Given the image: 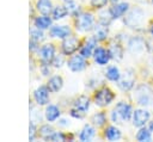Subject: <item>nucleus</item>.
Instances as JSON below:
<instances>
[{
    "instance_id": "nucleus-22",
    "label": "nucleus",
    "mask_w": 153,
    "mask_h": 142,
    "mask_svg": "<svg viewBox=\"0 0 153 142\" xmlns=\"http://www.w3.org/2000/svg\"><path fill=\"white\" fill-rule=\"evenodd\" d=\"M68 8L66 6H56L54 10H53V18L55 20H59V19H62L65 18L67 14H68Z\"/></svg>"
},
{
    "instance_id": "nucleus-16",
    "label": "nucleus",
    "mask_w": 153,
    "mask_h": 142,
    "mask_svg": "<svg viewBox=\"0 0 153 142\" xmlns=\"http://www.w3.org/2000/svg\"><path fill=\"white\" fill-rule=\"evenodd\" d=\"M33 24L36 27L41 29V30H45L51 27V18L49 16H44L42 14L41 17H36L33 20Z\"/></svg>"
},
{
    "instance_id": "nucleus-29",
    "label": "nucleus",
    "mask_w": 153,
    "mask_h": 142,
    "mask_svg": "<svg viewBox=\"0 0 153 142\" xmlns=\"http://www.w3.org/2000/svg\"><path fill=\"white\" fill-rule=\"evenodd\" d=\"M109 53H110V56L114 57V58H121L122 57V50L117 45H112L109 49Z\"/></svg>"
},
{
    "instance_id": "nucleus-26",
    "label": "nucleus",
    "mask_w": 153,
    "mask_h": 142,
    "mask_svg": "<svg viewBox=\"0 0 153 142\" xmlns=\"http://www.w3.org/2000/svg\"><path fill=\"white\" fill-rule=\"evenodd\" d=\"M53 132H54V129H53L49 124H43V125L38 129V135H39L42 138H44V140H47L48 136L51 135Z\"/></svg>"
},
{
    "instance_id": "nucleus-2",
    "label": "nucleus",
    "mask_w": 153,
    "mask_h": 142,
    "mask_svg": "<svg viewBox=\"0 0 153 142\" xmlns=\"http://www.w3.org/2000/svg\"><path fill=\"white\" fill-rule=\"evenodd\" d=\"M93 16L91 13H81L76 17L75 27L81 32L91 31L93 29Z\"/></svg>"
},
{
    "instance_id": "nucleus-18",
    "label": "nucleus",
    "mask_w": 153,
    "mask_h": 142,
    "mask_svg": "<svg viewBox=\"0 0 153 142\" xmlns=\"http://www.w3.org/2000/svg\"><path fill=\"white\" fill-rule=\"evenodd\" d=\"M94 135H96L94 128L91 126V125H88V124H86V125L82 128V130L80 131L79 138H80V141H90V140L93 138Z\"/></svg>"
},
{
    "instance_id": "nucleus-17",
    "label": "nucleus",
    "mask_w": 153,
    "mask_h": 142,
    "mask_svg": "<svg viewBox=\"0 0 153 142\" xmlns=\"http://www.w3.org/2000/svg\"><path fill=\"white\" fill-rule=\"evenodd\" d=\"M94 45H96V39H94V38L88 39V41L80 48V55H82L85 58H86V57H90L91 55H93Z\"/></svg>"
},
{
    "instance_id": "nucleus-20",
    "label": "nucleus",
    "mask_w": 153,
    "mask_h": 142,
    "mask_svg": "<svg viewBox=\"0 0 153 142\" xmlns=\"http://www.w3.org/2000/svg\"><path fill=\"white\" fill-rule=\"evenodd\" d=\"M74 107L80 110V111H82V112H86L88 110V107H90V99L87 97H85V95H80L74 103Z\"/></svg>"
},
{
    "instance_id": "nucleus-4",
    "label": "nucleus",
    "mask_w": 153,
    "mask_h": 142,
    "mask_svg": "<svg viewBox=\"0 0 153 142\" xmlns=\"http://www.w3.org/2000/svg\"><path fill=\"white\" fill-rule=\"evenodd\" d=\"M79 47V41L76 37L74 36H68L66 38H63V42H62V45H61V49H62V53L65 55H72Z\"/></svg>"
},
{
    "instance_id": "nucleus-8",
    "label": "nucleus",
    "mask_w": 153,
    "mask_h": 142,
    "mask_svg": "<svg viewBox=\"0 0 153 142\" xmlns=\"http://www.w3.org/2000/svg\"><path fill=\"white\" fill-rule=\"evenodd\" d=\"M134 81H135V76L133 74L131 70H127L124 73V75L122 78H120L118 80V86L123 91H128L134 86Z\"/></svg>"
},
{
    "instance_id": "nucleus-32",
    "label": "nucleus",
    "mask_w": 153,
    "mask_h": 142,
    "mask_svg": "<svg viewBox=\"0 0 153 142\" xmlns=\"http://www.w3.org/2000/svg\"><path fill=\"white\" fill-rule=\"evenodd\" d=\"M84 113L85 112H82V111H80V110H78L75 107L71 110V116L74 117V118H82L84 117Z\"/></svg>"
},
{
    "instance_id": "nucleus-36",
    "label": "nucleus",
    "mask_w": 153,
    "mask_h": 142,
    "mask_svg": "<svg viewBox=\"0 0 153 142\" xmlns=\"http://www.w3.org/2000/svg\"><path fill=\"white\" fill-rule=\"evenodd\" d=\"M152 2H153V0H152Z\"/></svg>"
},
{
    "instance_id": "nucleus-13",
    "label": "nucleus",
    "mask_w": 153,
    "mask_h": 142,
    "mask_svg": "<svg viewBox=\"0 0 153 142\" xmlns=\"http://www.w3.org/2000/svg\"><path fill=\"white\" fill-rule=\"evenodd\" d=\"M36 8L41 14L44 16H49L53 12V5L50 0H37Z\"/></svg>"
},
{
    "instance_id": "nucleus-1",
    "label": "nucleus",
    "mask_w": 153,
    "mask_h": 142,
    "mask_svg": "<svg viewBox=\"0 0 153 142\" xmlns=\"http://www.w3.org/2000/svg\"><path fill=\"white\" fill-rule=\"evenodd\" d=\"M130 116H131V106L123 101H120L111 112V119L117 124H121L128 121Z\"/></svg>"
},
{
    "instance_id": "nucleus-27",
    "label": "nucleus",
    "mask_w": 153,
    "mask_h": 142,
    "mask_svg": "<svg viewBox=\"0 0 153 142\" xmlns=\"http://www.w3.org/2000/svg\"><path fill=\"white\" fill-rule=\"evenodd\" d=\"M30 33H31V39L32 41H36V42H41V41H43L44 39V35H43V32H42V30L41 29H38V27H35V29H32L31 31H30Z\"/></svg>"
},
{
    "instance_id": "nucleus-33",
    "label": "nucleus",
    "mask_w": 153,
    "mask_h": 142,
    "mask_svg": "<svg viewBox=\"0 0 153 142\" xmlns=\"http://www.w3.org/2000/svg\"><path fill=\"white\" fill-rule=\"evenodd\" d=\"M51 62H53L54 67H56V68H57V67H61V66H62L61 63L63 62V57H62V56H55Z\"/></svg>"
},
{
    "instance_id": "nucleus-19",
    "label": "nucleus",
    "mask_w": 153,
    "mask_h": 142,
    "mask_svg": "<svg viewBox=\"0 0 153 142\" xmlns=\"http://www.w3.org/2000/svg\"><path fill=\"white\" fill-rule=\"evenodd\" d=\"M104 136L109 141H117L121 138V131L116 126H108L104 131Z\"/></svg>"
},
{
    "instance_id": "nucleus-23",
    "label": "nucleus",
    "mask_w": 153,
    "mask_h": 142,
    "mask_svg": "<svg viewBox=\"0 0 153 142\" xmlns=\"http://www.w3.org/2000/svg\"><path fill=\"white\" fill-rule=\"evenodd\" d=\"M108 36V29H106V25H99L96 27V32H94V36L93 38L96 41H104Z\"/></svg>"
},
{
    "instance_id": "nucleus-25",
    "label": "nucleus",
    "mask_w": 153,
    "mask_h": 142,
    "mask_svg": "<svg viewBox=\"0 0 153 142\" xmlns=\"http://www.w3.org/2000/svg\"><path fill=\"white\" fill-rule=\"evenodd\" d=\"M92 122L97 126H103L106 123V116L104 112H97L92 116Z\"/></svg>"
},
{
    "instance_id": "nucleus-21",
    "label": "nucleus",
    "mask_w": 153,
    "mask_h": 142,
    "mask_svg": "<svg viewBox=\"0 0 153 142\" xmlns=\"http://www.w3.org/2000/svg\"><path fill=\"white\" fill-rule=\"evenodd\" d=\"M105 76L110 81H118L120 78H121V73H120V70H118L117 67L112 66V67H109L108 68V70L105 73Z\"/></svg>"
},
{
    "instance_id": "nucleus-10",
    "label": "nucleus",
    "mask_w": 153,
    "mask_h": 142,
    "mask_svg": "<svg viewBox=\"0 0 153 142\" xmlns=\"http://www.w3.org/2000/svg\"><path fill=\"white\" fill-rule=\"evenodd\" d=\"M49 33L51 37L56 38H66L71 35V29L67 25H54L50 27Z\"/></svg>"
},
{
    "instance_id": "nucleus-11",
    "label": "nucleus",
    "mask_w": 153,
    "mask_h": 142,
    "mask_svg": "<svg viewBox=\"0 0 153 142\" xmlns=\"http://www.w3.org/2000/svg\"><path fill=\"white\" fill-rule=\"evenodd\" d=\"M93 57H94V61L100 64V66H104L109 62L110 60V53L109 50H105L104 48H96L94 51H93Z\"/></svg>"
},
{
    "instance_id": "nucleus-6",
    "label": "nucleus",
    "mask_w": 153,
    "mask_h": 142,
    "mask_svg": "<svg viewBox=\"0 0 153 142\" xmlns=\"http://www.w3.org/2000/svg\"><path fill=\"white\" fill-rule=\"evenodd\" d=\"M49 88L48 86H39L33 92V99L38 105H47L49 103Z\"/></svg>"
},
{
    "instance_id": "nucleus-24",
    "label": "nucleus",
    "mask_w": 153,
    "mask_h": 142,
    "mask_svg": "<svg viewBox=\"0 0 153 142\" xmlns=\"http://www.w3.org/2000/svg\"><path fill=\"white\" fill-rule=\"evenodd\" d=\"M136 138H137V141H140V142H148V141H151L152 140V136H151V130L149 129H146V128H141L139 131H137V134H136Z\"/></svg>"
},
{
    "instance_id": "nucleus-15",
    "label": "nucleus",
    "mask_w": 153,
    "mask_h": 142,
    "mask_svg": "<svg viewBox=\"0 0 153 142\" xmlns=\"http://www.w3.org/2000/svg\"><path fill=\"white\" fill-rule=\"evenodd\" d=\"M44 117L48 122H55L60 117V110L55 105H48L44 111Z\"/></svg>"
},
{
    "instance_id": "nucleus-14",
    "label": "nucleus",
    "mask_w": 153,
    "mask_h": 142,
    "mask_svg": "<svg viewBox=\"0 0 153 142\" xmlns=\"http://www.w3.org/2000/svg\"><path fill=\"white\" fill-rule=\"evenodd\" d=\"M47 86H48V88H49L50 92H59V91L62 88V86H63V80H62V78L59 76V75L51 76V78L48 80Z\"/></svg>"
},
{
    "instance_id": "nucleus-35",
    "label": "nucleus",
    "mask_w": 153,
    "mask_h": 142,
    "mask_svg": "<svg viewBox=\"0 0 153 142\" xmlns=\"http://www.w3.org/2000/svg\"><path fill=\"white\" fill-rule=\"evenodd\" d=\"M151 33L153 35V25H152V27H151Z\"/></svg>"
},
{
    "instance_id": "nucleus-5",
    "label": "nucleus",
    "mask_w": 153,
    "mask_h": 142,
    "mask_svg": "<svg viewBox=\"0 0 153 142\" xmlns=\"http://www.w3.org/2000/svg\"><path fill=\"white\" fill-rule=\"evenodd\" d=\"M67 66L68 68L72 70V72H81L86 68V61H85V57L82 55H73L68 62H67Z\"/></svg>"
},
{
    "instance_id": "nucleus-9",
    "label": "nucleus",
    "mask_w": 153,
    "mask_h": 142,
    "mask_svg": "<svg viewBox=\"0 0 153 142\" xmlns=\"http://www.w3.org/2000/svg\"><path fill=\"white\" fill-rule=\"evenodd\" d=\"M149 119V112L146 110H135L133 113V124L135 126H143Z\"/></svg>"
},
{
    "instance_id": "nucleus-30",
    "label": "nucleus",
    "mask_w": 153,
    "mask_h": 142,
    "mask_svg": "<svg viewBox=\"0 0 153 142\" xmlns=\"http://www.w3.org/2000/svg\"><path fill=\"white\" fill-rule=\"evenodd\" d=\"M90 2L94 8H103L108 4V0H90Z\"/></svg>"
},
{
    "instance_id": "nucleus-12",
    "label": "nucleus",
    "mask_w": 153,
    "mask_h": 142,
    "mask_svg": "<svg viewBox=\"0 0 153 142\" xmlns=\"http://www.w3.org/2000/svg\"><path fill=\"white\" fill-rule=\"evenodd\" d=\"M128 7H129V5H128L127 2H120V4H116V5H114L112 7H110L109 12H110L111 17H112L114 19H116V18L122 17V16L128 11Z\"/></svg>"
},
{
    "instance_id": "nucleus-31",
    "label": "nucleus",
    "mask_w": 153,
    "mask_h": 142,
    "mask_svg": "<svg viewBox=\"0 0 153 142\" xmlns=\"http://www.w3.org/2000/svg\"><path fill=\"white\" fill-rule=\"evenodd\" d=\"M29 129H30L29 138H30V141H33V140H35V137H36V135L38 134V132L36 131V126H35L33 122H30V126H29Z\"/></svg>"
},
{
    "instance_id": "nucleus-34",
    "label": "nucleus",
    "mask_w": 153,
    "mask_h": 142,
    "mask_svg": "<svg viewBox=\"0 0 153 142\" xmlns=\"http://www.w3.org/2000/svg\"><path fill=\"white\" fill-rule=\"evenodd\" d=\"M149 130L153 131V122H151V124H149Z\"/></svg>"
},
{
    "instance_id": "nucleus-3",
    "label": "nucleus",
    "mask_w": 153,
    "mask_h": 142,
    "mask_svg": "<svg viewBox=\"0 0 153 142\" xmlns=\"http://www.w3.org/2000/svg\"><path fill=\"white\" fill-rule=\"evenodd\" d=\"M114 98H115L114 93L106 87L100 88L94 93V103H96V105L102 106V107L109 105L114 100Z\"/></svg>"
},
{
    "instance_id": "nucleus-7",
    "label": "nucleus",
    "mask_w": 153,
    "mask_h": 142,
    "mask_svg": "<svg viewBox=\"0 0 153 142\" xmlns=\"http://www.w3.org/2000/svg\"><path fill=\"white\" fill-rule=\"evenodd\" d=\"M39 56L43 61V63H50L53 61V58L55 57V47L51 43L44 44L39 49Z\"/></svg>"
},
{
    "instance_id": "nucleus-28",
    "label": "nucleus",
    "mask_w": 153,
    "mask_h": 142,
    "mask_svg": "<svg viewBox=\"0 0 153 142\" xmlns=\"http://www.w3.org/2000/svg\"><path fill=\"white\" fill-rule=\"evenodd\" d=\"M65 140H66V135L63 132L54 131L51 135L48 136V138L45 141H65Z\"/></svg>"
}]
</instances>
